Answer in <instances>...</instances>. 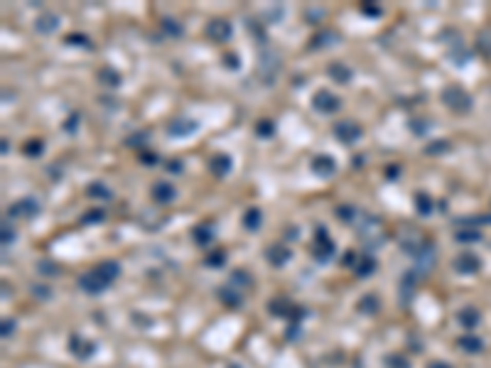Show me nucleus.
Here are the masks:
<instances>
[{
    "label": "nucleus",
    "mask_w": 491,
    "mask_h": 368,
    "mask_svg": "<svg viewBox=\"0 0 491 368\" xmlns=\"http://www.w3.org/2000/svg\"><path fill=\"white\" fill-rule=\"evenodd\" d=\"M336 245L334 241L329 238V234H327V228H322V226H317V231H314V258L319 260V263H327L329 258L334 256Z\"/></svg>",
    "instance_id": "nucleus-1"
},
{
    "label": "nucleus",
    "mask_w": 491,
    "mask_h": 368,
    "mask_svg": "<svg viewBox=\"0 0 491 368\" xmlns=\"http://www.w3.org/2000/svg\"><path fill=\"white\" fill-rule=\"evenodd\" d=\"M40 201L34 199V197H23V199H17L12 206H8V219H34L37 214H40Z\"/></svg>",
    "instance_id": "nucleus-2"
},
{
    "label": "nucleus",
    "mask_w": 491,
    "mask_h": 368,
    "mask_svg": "<svg viewBox=\"0 0 491 368\" xmlns=\"http://www.w3.org/2000/svg\"><path fill=\"white\" fill-rule=\"evenodd\" d=\"M361 125H358L356 121H339L334 125V135L336 140L342 143V145H354V143H358L361 140Z\"/></svg>",
    "instance_id": "nucleus-3"
},
{
    "label": "nucleus",
    "mask_w": 491,
    "mask_h": 368,
    "mask_svg": "<svg viewBox=\"0 0 491 368\" xmlns=\"http://www.w3.org/2000/svg\"><path fill=\"white\" fill-rule=\"evenodd\" d=\"M312 106L314 111L324 113V115H332V113H336L339 108H342V99L339 96H334L332 91H317L312 96Z\"/></svg>",
    "instance_id": "nucleus-4"
},
{
    "label": "nucleus",
    "mask_w": 491,
    "mask_h": 368,
    "mask_svg": "<svg viewBox=\"0 0 491 368\" xmlns=\"http://www.w3.org/2000/svg\"><path fill=\"white\" fill-rule=\"evenodd\" d=\"M442 101H445V106H449L452 111H457V113L469 111V106H471L469 96L459 89V86H447V89H442Z\"/></svg>",
    "instance_id": "nucleus-5"
},
{
    "label": "nucleus",
    "mask_w": 491,
    "mask_h": 368,
    "mask_svg": "<svg viewBox=\"0 0 491 368\" xmlns=\"http://www.w3.org/2000/svg\"><path fill=\"white\" fill-rule=\"evenodd\" d=\"M197 130H199V123L192 121V118H175L167 125V135H172V138H190Z\"/></svg>",
    "instance_id": "nucleus-6"
},
{
    "label": "nucleus",
    "mask_w": 491,
    "mask_h": 368,
    "mask_svg": "<svg viewBox=\"0 0 491 368\" xmlns=\"http://www.w3.org/2000/svg\"><path fill=\"white\" fill-rule=\"evenodd\" d=\"M231 32H234V27H231L229 20H212V23L206 25V37H209L212 42H216V45L226 42V40L231 37Z\"/></svg>",
    "instance_id": "nucleus-7"
},
{
    "label": "nucleus",
    "mask_w": 491,
    "mask_h": 368,
    "mask_svg": "<svg viewBox=\"0 0 491 368\" xmlns=\"http://www.w3.org/2000/svg\"><path fill=\"white\" fill-rule=\"evenodd\" d=\"M79 285H81V290L89 292V295H99V292H103L106 287H108V282L101 278L96 270H91V273H86V275H81V278H79Z\"/></svg>",
    "instance_id": "nucleus-8"
},
{
    "label": "nucleus",
    "mask_w": 491,
    "mask_h": 368,
    "mask_svg": "<svg viewBox=\"0 0 491 368\" xmlns=\"http://www.w3.org/2000/svg\"><path fill=\"white\" fill-rule=\"evenodd\" d=\"M234 169V160H231V155H226V152H219V155H214L212 160H209V172H212L214 177H226L229 172Z\"/></svg>",
    "instance_id": "nucleus-9"
},
{
    "label": "nucleus",
    "mask_w": 491,
    "mask_h": 368,
    "mask_svg": "<svg viewBox=\"0 0 491 368\" xmlns=\"http://www.w3.org/2000/svg\"><path fill=\"white\" fill-rule=\"evenodd\" d=\"M312 172L317 175V177H322V179L332 177V175L336 172L334 157H332V155H317L312 160Z\"/></svg>",
    "instance_id": "nucleus-10"
},
{
    "label": "nucleus",
    "mask_w": 491,
    "mask_h": 368,
    "mask_svg": "<svg viewBox=\"0 0 491 368\" xmlns=\"http://www.w3.org/2000/svg\"><path fill=\"white\" fill-rule=\"evenodd\" d=\"M175 197H177V189L169 182H155L153 184V199L157 204H169V201H175Z\"/></svg>",
    "instance_id": "nucleus-11"
},
{
    "label": "nucleus",
    "mask_w": 491,
    "mask_h": 368,
    "mask_svg": "<svg viewBox=\"0 0 491 368\" xmlns=\"http://www.w3.org/2000/svg\"><path fill=\"white\" fill-rule=\"evenodd\" d=\"M268 260H270V265H275V268H282L288 260H290V248H285V243H273L268 248Z\"/></svg>",
    "instance_id": "nucleus-12"
},
{
    "label": "nucleus",
    "mask_w": 491,
    "mask_h": 368,
    "mask_svg": "<svg viewBox=\"0 0 491 368\" xmlns=\"http://www.w3.org/2000/svg\"><path fill=\"white\" fill-rule=\"evenodd\" d=\"M327 74L332 76V81L342 84V86H344V84H349V81H351V76H354V74H351V69L346 67L344 62H334V64H329Z\"/></svg>",
    "instance_id": "nucleus-13"
},
{
    "label": "nucleus",
    "mask_w": 491,
    "mask_h": 368,
    "mask_svg": "<svg viewBox=\"0 0 491 368\" xmlns=\"http://www.w3.org/2000/svg\"><path fill=\"white\" fill-rule=\"evenodd\" d=\"M56 27H59V17L56 15H52V12H45V15H40L37 17V23H34V30L42 34H52L56 32Z\"/></svg>",
    "instance_id": "nucleus-14"
},
{
    "label": "nucleus",
    "mask_w": 491,
    "mask_h": 368,
    "mask_svg": "<svg viewBox=\"0 0 491 368\" xmlns=\"http://www.w3.org/2000/svg\"><path fill=\"white\" fill-rule=\"evenodd\" d=\"M69 348H71L79 358H89L91 354L96 351V346L89 344V341H84L81 336H71V339H69Z\"/></svg>",
    "instance_id": "nucleus-15"
},
{
    "label": "nucleus",
    "mask_w": 491,
    "mask_h": 368,
    "mask_svg": "<svg viewBox=\"0 0 491 368\" xmlns=\"http://www.w3.org/2000/svg\"><path fill=\"white\" fill-rule=\"evenodd\" d=\"M93 270H96V273H99V275H101V278H103V280H106L108 285H111L113 280H116V278H118V275H121V265H118L116 260H106V263H101V265H96V268H93Z\"/></svg>",
    "instance_id": "nucleus-16"
},
{
    "label": "nucleus",
    "mask_w": 491,
    "mask_h": 368,
    "mask_svg": "<svg viewBox=\"0 0 491 368\" xmlns=\"http://www.w3.org/2000/svg\"><path fill=\"white\" fill-rule=\"evenodd\" d=\"M260 223H263V211H260L258 206H251V209L243 214V228L245 231H258Z\"/></svg>",
    "instance_id": "nucleus-17"
},
{
    "label": "nucleus",
    "mask_w": 491,
    "mask_h": 368,
    "mask_svg": "<svg viewBox=\"0 0 491 368\" xmlns=\"http://www.w3.org/2000/svg\"><path fill=\"white\" fill-rule=\"evenodd\" d=\"M86 194H89L91 199H103V201H108L113 197L111 189H108L103 182H91L89 187H86Z\"/></svg>",
    "instance_id": "nucleus-18"
},
{
    "label": "nucleus",
    "mask_w": 491,
    "mask_h": 368,
    "mask_svg": "<svg viewBox=\"0 0 491 368\" xmlns=\"http://www.w3.org/2000/svg\"><path fill=\"white\" fill-rule=\"evenodd\" d=\"M280 69V62H278V54L275 52H270V54H260V62H258V71L263 74V71H278Z\"/></svg>",
    "instance_id": "nucleus-19"
},
{
    "label": "nucleus",
    "mask_w": 491,
    "mask_h": 368,
    "mask_svg": "<svg viewBox=\"0 0 491 368\" xmlns=\"http://www.w3.org/2000/svg\"><path fill=\"white\" fill-rule=\"evenodd\" d=\"M192 238H194V243L197 245H209L212 243V228L201 223V226H197V228L192 231Z\"/></svg>",
    "instance_id": "nucleus-20"
},
{
    "label": "nucleus",
    "mask_w": 491,
    "mask_h": 368,
    "mask_svg": "<svg viewBox=\"0 0 491 368\" xmlns=\"http://www.w3.org/2000/svg\"><path fill=\"white\" fill-rule=\"evenodd\" d=\"M373 270H376V258L364 256V258H361V263H358V268H356V275H358V278H368Z\"/></svg>",
    "instance_id": "nucleus-21"
},
{
    "label": "nucleus",
    "mask_w": 491,
    "mask_h": 368,
    "mask_svg": "<svg viewBox=\"0 0 491 368\" xmlns=\"http://www.w3.org/2000/svg\"><path fill=\"white\" fill-rule=\"evenodd\" d=\"M455 268L462 270V273H474V270L479 268V263H477L474 256H459V260L455 263Z\"/></svg>",
    "instance_id": "nucleus-22"
},
{
    "label": "nucleus",
    "mask_w": 491,
    "mask_h": 368,
    "mask_svg": "<svg viewBox=\"0 0 491 368\" xmlns=\"http://www.w3.org/2000/svg\"><path fill=\"white\" fill-rule=\"evenodd\" d=\"M99 79H101V84H103V86H118V84H121V76H118L113 69H101Z\"/></svg>",
    "instance_id": "nucleus-23"
},
{
    "label": "nucleus",
    "mask_w": 491,
    "mask_h": 368,
    "mask_svg": "<svg viewBox=\"0 0 491 368\" xmlns=\"http://www.w3.org/2000/svg\"><path fill=\"white\" fill-rule=\"evenodd\" d=\"M64 42H67L69 47H86V49L91 47V40H89V37H86V34H79V32L67 34V37H64Z\"/></svg>",
    "instance_id": "nucleus-24"
},
{
    "label": "nucleus",
    "mask_w": 491,
    "mask_h": 368,
    "mask_svg": "<svg viewBox=\"0 0 491 368\" xmlns=\"http://www.w3.org/2000/svg\"><path fill=\"white\" fill-rule=\"evenodd\" d=\"M430 209H432V201H430V197H427V194H415V211L423 214V216H427Z\"/></svg>",
    "instance_id": "nucleus-25"
},
{
    "label": "nucleus",
    "mask_w": 491,
    "mask_h": 368,
    "mask_svg": "<svg viewBox=\"0 0 491 368\" xmlns=\"http://www.w3.org/2000/svg\"><path fill=\"white\" fill-rule=\"evenodd\" d=\"M256 133L260 135V138H270V135L275 133V123L268 121V118L258 121V123H256Z\"/></svg>",
    "instance_id": "nucleus-26"
},
{
    "label": "nucleus",
    "mask_w": 491,
    "mask_h": 368,
    "mask_svg": "<svg viewBox=\"0 0 491 368\" xmlns=\"http://www.w3.org/2000/svg\"><path fill=\"white\" fill-rule=\"evenodd\" d=\"M358 309H361L364 314H373L376 309H379V300H376L373 295H366L364 300L358 302Z\"/></svg>",
    "instance_id": "nucleus-27"
},
{
    "label": "nucleus",
    "mask_w": 491,
    "mask_h": 368,
    "mask_svg": "<svg viewBox=\"0 0 491 368\" xmlns=\"http://www.w3.org/2000/svg\"><path fill=\"white\" fill-rule=\"evenodd\" d=\"M145 140H150V135L140 130V133H133V135H130V138L125 140V145H128V147H143V145H145Z\"/></svg>",
    "instance_id": "nucleus-28"
},
{
    "label": "nucleus",
    "mask_w": 491,
    "mask_h": 368,
    "mask_svg": "<svg viewBox=\"0 0 491 368\" xmlns=\"http://www.w3.org/2000/svg\"><path fill=\"white\" fill-rule=\"evenodd\" d=\"M162 30L167 34H172V37H179V34H182V27H179L177 20H172V17H165V20H162Z\"/></svg>",
    "instance_id": "nucleus-29"
},
{
    "label": "nucleus",
    "mask_w": 491,
    "mask_h": 368,
    "mask_svg": "<svg viewBox=\"0 0 491 368\" xmlns=\"http://www.w3.org/2000/svg\"><path fill=\"white\" fill-rule=\"evenodd\" d=\"M42 140H30L27 145H25V155H30V157H40L42 155Z\"/></svg>",
    "instance_id": "nucleus-30"
},
{
    "label": "nucleus",
    "mask_w": 491,
    "mask_h": 368,
    "mask_svg": "<svg viewBox=\"0 0 491 368\" xmlns=\"http://www.w3.org/2000/svg\"><path fill=\"white\" fill-rule=\"evenodd\" d=\"M103 219H106V214L101 211V209H93V211L84 214V219H81V221H84V223H101Z\"/></svg>",
    "instance_id": "nucleus-31"
},
{
    "label": "nucleus",
    "mask_w": 491,
    "mask_h": 368,
    "mask_svg": "<svg viewBox=\"0 0 491 368\" xmlns=\"http://www.w3.org/2000/svg\"><path fill=\"white\" fill-rule=\"evenodd\" d=\"M336 216L342 219V221H346V223H351L354 221V206H336Z\"/></svg>",
    "instance_id": "nucleus-32"
},
{
    "label": "nucleus",
    "mask_w": 491,
    "mask_h": 368,
    "mask_svg": "<svg viewBox=\"0 0 491 368\" xmlns=\"http://www.w3.org/2000/svg\"><path fill=\"white\" fill-rule=\"evenodd\" d=\"M410 130H413L418 138H423V135L427 133V123H425L423 118H413V121H410Z\"/></svg>",
    "instance_id": "nucleus-33"
},
{
    "label": "nucleus",
    "mask_w": 491,
    "mask_h": 368,
    "mask_svg": "<svg viewBox=\"0 0 491 368\" xmlns=\"http://www.w3.org/2000/svg\"><path fill=\"white\" fill-rule=\"evenodd\" d=\"M223 263H226V256H223L221 250H216V253H212V256L206 258V265H209V268H221Z\"/></svg>",
    "instance_id": "nucleus-34"
},
{
    "label": "nucleus",
    "mask_w": 491,
    "mask_h": 368,
    "mask_svg": "<svg viewBox=\"0 0 491 368\" xmlns=\"http://www.w3.org/2000/svg\"><path fill=\"white\" fill-rule=\"evenodd\" d=\"M329 40H334V42H336V40H339V34H336V32H324V34H319V37H314V47H329V45H332V42H329Z\"/></svg>",
    "instance_id": "nucleus-35"
},
{
    "label": "nucleus",
    "mask_w": 491,
    "mask_h": 368,
    "mask_svg": "<svg viewBox=\"0 0 491 368\" xmlns=\"http://www.w3.org/2000/svg\"><path fill=\"white\" fill-rule=\"evenodd\" d=\"M388 366H391V368H410V363H408L405 358H401V356H391V358H388Z\"/></svg>",
    "instance_id": "nucleus-36"
},
{
    "label": "nucleus",
    "mask_w": 491,
    "mask_h": 368,
    "mask_svg": "<svg viewBox=\"0 0 491 368\" xmlns=\"http://www.w3.org/2000/svg\"><path fill=\"white\" fill-rule=\"evenodd\" d=\"M223 67H229V69H234L236 71V69L241 67V64H238V56L236 54H223Z\"/></svg>",
    "instance_id": "nucleus-37"
},
{
    "label": "nucleus",
    "mask_w": 491,
    "mask_h": 368,
    "mask_svg": "<svg viewBox=\"0 0 491 368\" xmlns=\"http://www.w3.org/2000/svg\"><path fill=\"white\" fill-rule=\"evenodd\" d=\"M12 241H15V231L8 228V223H5V226H3V243L8 245V243H12Z\"/></svg>",
    "instance_id": "nucleus-38"
},
{
    "label": "nucleus",
    "mask_w": 491,
    "mask_h": 368,
    "mask_svg": "<svg viewBox=\"0 0 491 368\" xmlns=\"http://www.w3.org/2000/svg\"><path fill=\"white\" fill-rule=\"evenodd\" d=\"M477 238H479V236L474 234V231H459L457 234V241H467V243L469 241H477Z\"/></svg>",
    "instance_id": "nucleus-39"
},
{
    "label": "nucleus",
    "mask_w": 491,
    "mask_h": 368,
    "mask_svg": "<svg viewBox=\"0 0 491 368\" xmlns=\"http://www.w3.org/2000/svg\"><path fill=\"white\" fill-rule=\"evenodd\" d=\"M234 282H238V285H243V282H245V285H248V282H251V280H248V273L236 270V273H234Z\"/></svg>",
    "instance_id": "nucleus-40"
},
{
    "label": "nucleus",
    "mask_w": 491,
    "mask_h": 368,
    "mask_svg": "<svg viewBox=\"0 0 491 368\" xmlns=\"http://www.w3.org/2000/svg\"><path fill=\"white\" fill-rule=\"evenodd\" d=\"M140 162H143V165H150V167H153V165H157V157L153 155V152H145V155L140 157Z\"/></svg>",
    "instance_id": "nucleus-41"
},
{
    "label": "nucleus",
    "mask_w": 491,
    "mask_h": 368,
    "mask_svg": "<svg viewBox=\"0 0 491 368\" xmlns=\"http://www.w3.org/2000/svg\"><path fill=\"white\" fill-rule=\"evenodd\" d=\"M361 12H364V15H381V10L376 5H366V3L361 5Z\"/></svg>",
    "instance_id": "nucleus-42"
},
{
    "label": "nucleus",
    "mask_w": 491,
    "mask_h": 368,
    "mask_svg": "<svg viewBox=\"0 0 491 368\" xmlns=\"http://www.w3.org/2000/svg\"><path fill=\"white\" fill-rule=\"evenodd\" d=\"M221 295H223V302H231V304H238V295H234V292H226V290H221Z\"/></svg>",
    "instance_id": "nucleus-43"
},
{
    "label": "nucleus",
    "mask_w": 491,
    "mask_h": 368,
    "mask_svg": "<svg viewBox=\"0 0 491 368\" xmlns=\"http://www.w3.org/2000/svg\"><path fill=\"white\" fill-rule=\"evenodd\" d=\"M77 123H79V115L74 113L71 118H67V123H64V130H74V128H77Z\"/></svg>",
    "instance_id": "nucleus-44"
},
{
    "label": "nucleus",
    "mask_w": 491,
    "mask_h": 368,
    "mask_svg": "<svg viewBox=\"0 0 491 368\" xmlns=\"http://www.w3.org/2000/svg\"><path fill=\"white\" fill-rule=\"evenodd\" d=\"M459 319H462V322H464V324H474V322H477V319H474V314H471V312L459 314Z\"/></svg>",
    "instance_id": "nucleus-45"
},
{
    "label": "nucleus",
    "mask_w": 491,
    "mask_h": 368,
    "mask_svg": "<svg viewBox=\"0 0 491 368\" xmlns=\"http://www.w3.org/2000/svg\"><path fill=\"white\" fill-rule=\"evenodd\" d=\"M344 265H354V253H351V250L344 256Z\"/></svg>",
    "instance_id": "nucleus-46"
},
{
    "label": "nucleus",
    "mask_w": 491,
    "mask_h": 368,
    "mask_svg": "<svg viewBox=\"0 0 491 368\" xmlns=\"http://www.w3.org/2000/svg\"><path fill=\"white\" fill-rule=\"evenodd\" d=\"M285 236H288V241H297V238H295V236H297V228H288Z\"/></svg>",
    "instance_id": "nucleus-47"
},
{
    "label": "nucleus",
    "mask_w": 491,
    "mask_h": 368,
    "mask_svg": "<svg viewBox=\"0 0 491 368\" xmlns=\"http://www.w3.org/2000/svg\"><path fill=\"white\" fill-rule=\"evenodd\" d=\"M435 150H447V143H442V145H430V147H427V152H435Z\"/></svg>",
    "instance_id": "nucleus-48"
},
{
    "label": "nucleus",
    "mask_w": 491,
    "mask_h": 368,
    "mask_svg": "<svg viewBox=\"0 0 491 368\" xmlns=\"http://www.w3.org/2000/svg\"><path fill=\"white\" fill-rule=\"evenodd\" d=\"M167 169H169V172H179V169H182V165H179V162H169Z\"/></svg>",
    "instance_id": "nucleus-49"
},
{
    "label": "nucleus",
    "mask_w": 491,
    "mask_h": 368,
    "mask_svg": "<svg viewBox=\"0 0 491 368\" xmlns=\"http://www.w3.org/2000/svg\"><path fill=\"white\" fill-rule=\"evenodd\" d=\"M395 175H398V167H388V177H391V182L395 179Z\"/></svg>",
    "instance_id": "nucleus-50"
},
{
    "label": "nucleus",
    "mask_w": 491,
    "mask_h": 368,
    "mask_svg": "<svg viewBox=\"0 0 491 368\" xmlns=\"http://www.w3.org/2000/svg\"><path fill=\"white\" fill-rule=\"evenodd\" d=\"M427 368H449V366H447V363H440V361H435V363H430Z\"/></svg>",
    "instance_id": "nucleus-51"
},
{
    "label": "nucleus",
    "mask_w": 491,
    "mask_h": 368,
    "mask_svg": "<svg viewBox=\"0 0 491 368\" xmlns=\"http://www.w3.org/2000/svg\"><path fill=\"white\" fill-rule=\"evenodd\" d=\"M229 368H241V366H236V363H231V366H229Z\"/></svg>",
    "instance_id": "nucleus-52"
}]
</instances>
